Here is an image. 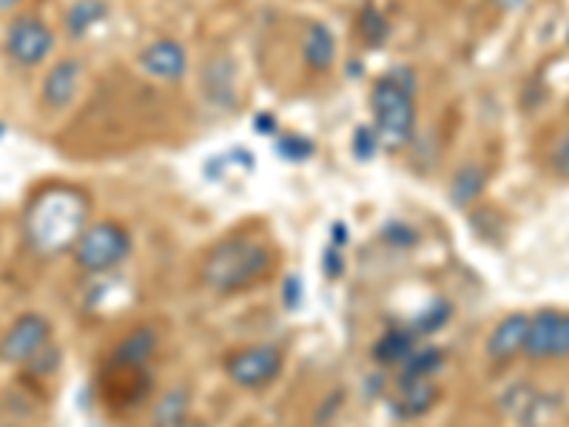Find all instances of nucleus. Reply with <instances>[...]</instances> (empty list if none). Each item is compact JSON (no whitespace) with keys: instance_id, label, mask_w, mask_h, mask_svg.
Segmentation results:
<instances>
[{"instance_id":"f257e3e1","label":"nucleus","mask_w":569,"mask_h":427,"mask_svg":"<svg viewBox=\"0 0 569 427\" xmlns=\"http://www.w3.org/2000/svg\"><path fill=\"white\" fill-rule=\"evenodd\" d=\"M86 200L71 188L40 191L27 211V237L38 254H52L74 248L86 231Z\"/></svg>"},{"instance_id":"f03ea898","label":"nucleus","mask_w":569,"mask_h":427,"mask_svg":"<svg viewBox=\"0 0 569 427\" xmlns=\"http://www.w3.org/2000/svg\"><path fill=\"white\" fill-rule=\"evenodd\" d=\"M271 266L273 259L268 246L251 240V237H231L208 254L206 266H202V279L213 291L233 294L259 282L271 271Z\"/></svg>"},{"instance_id":"7ed1b4c3","label":"nucleus","mask_w":569,"mask_h":427,"mask_svg":"<svg viewBox=\"0 0 569 427\" xmlns=\"http://www.w3.org/2000/svg\"><path fill=\"white\" fill-rule=\"evenodd\" d=\"M373 117L376 137L388 146L399 149L413 137L416 106H413V80H401L399 75H388L373 89Z\"/></svg>"},{"instance_id":"20e7f679","label":"nucleus","mask_w":569,"mask_h":427,"mask_svg":"<svg viewBox=\"0 0 569 427\" xmlns=\"http://www.w3.org/2000/svg\"><path fill=\"white\" fill-rule=\"evenodd\" d=\"M131 237L123 226L117 222H98V226L86 228L80 240L74 242V259L78 266L91 274H103L117 268L129 257Z\"/></svg>"},{"instance_id":"39448f33","label":"nucleus","mask_w":569,"mask_h":427,"mask_svg":"<svg viewBox=\"0 0 569 427\" xmlns=\"http://www.w3.org/2000/svg\"><path fill=\"white\" fill-rule=\"evenodd\" d=\"M54 49L52 29L34 14H20L7 29V54L20 66L43 63Z\"/></svg>"},{"instance_id":"423d86ee","label":"nucleus","mask_w":569,"mask_h":427,"mask_svg":"<svg viewBox=\"0 0 569 427\" xmlns=\"http://www.w3.org/2000/svg\"><path fill=\"white\" fill-rule=\"evenodd\" d=\"M525 354L530 359H563L569 356V314L567 311H538L530 317Z\"/></svg>"},{"instance_id":"0eeeda50","label":"nucleus","mask_w":569,"mask_h":427,"mask_svg":"<svg viewBox=\"0 0 569 427\" xmlns=\"http://www.w3.org/2000/svg\"><path fill=\"white\" fill-rule=\"evenodd\" d=\"M49 337H52V328H49L43 317L23 314V317L14 319L12 328L0 339V356L9 365L34 363V356L49 348Z\"/></svg>"},{"instance_id":"6e6552de","label":"nucleus","mask_w":569,"mask_h":427,"mask_svg":"<svg viewBox=\"0 0 569 427\" xmlns=\"http://www.w3.org/2000/svg\"><path fill=\"white\" fill-rule=\"evenodd\" d=\"M279 370H282V354L273 345L246 348L231 356V363H228V376L240 388H262L277 379Z\"/></svg>"},{"instance_id":"1a4fd4ad","label":"nucleus","mask_w":569,"mask_h":427,"mask_svg":"<svg viewBox=\"0 0 569 427\" xmlns=\"http://www.w3.org/2000/svg\"><path fill=\"white\" fill-rule=\"evenodd\" d=\"M527 330H530V317L527 314H510L501 322L496 325L492 337L487 339V354L496 363H507L512 356H518L525 350Z\"/></svg>"},{"instance_id":"9d476101","label":"nucleus","mask_w":569,"mask_h":427,"mask_svg":"<svg viewBox=\"0 0 569 427\" xmlns=\"http://www.w3.org/2000/svg\"><path fill=\"white\" fill-rule=\"evenodd\" d=\"M142 69L160 80H180L186 75V49L177 40H157L140 58Z\"/></svg>"},{"instance_id":"9b49d317","label":"nucleus","mask_w":569,"mask_h":427,"mask_svg":"<svg viewBox=\"0 0 569 427\" xmlns=\"http://www.w3.org/2000/svg\"><path fill=\"white\" fill-rule=\"evenodd\" d=\"M80 75H83V69H80L78 60H60L43 80V103L49 109H66L78 95Z\"/></svg>"},{"instance_id":"f8f14e48","label":"nucleus","mask_w":569,"mask_h":427,"mask_svg":"<svg viewBox=\"0 0 569 427\" xmlns=\"http://www.w3.org/2000/svg\"><path fill=\"white\" fill-rule=\"evenodd\" d=\"M439 399V388L430 379H416V383H399L393 408L401 419H419L433 408Z\"/></svg>"},{"instance_id":"ddd939ff","label":"nucleus","mask_w":569,"mask_h":427,"mask_svg":"<svg viewBox=\"0 0 569 427\" xmlns=\"http://www.w3.org/2000/svg\"><path fill=\"white\" fill-rule=\"evenodd\" d=\"M157 348V334L151 328H137L131 330L123 342L117 345L114 350V365L117 368H142L149 363L151 354Z\"/></svg>"},{"instance_id":"4468645a","label":"nucleus","mask_w":569,"mask_h":427,"mask_svg":"<svg viewBox=\"0 0 569 427\" xmlns=\"http://www.w3.org/2000/svg\"><path fill=\"white\" fill-rule=\"evenodd\" d=\"M333 60H337V40H333L328 27L313 23L308 29V38H305V63L317 71H325L333 66Z\"/></svg>"},{"instance_id":"2eb2a0df","label":"nucleus","mask_w":569,"mask_h":427,"mask_svg":"<svg viewBox=\"0 0 569 427\" xmlns=\"http://www.w3.org/2000/svg\"><path fill=\"white\" fill-rule=\"evenodd\" d=\"M416 350V334L408 328H390L379 342L373 345V359L382 365L405 363Z\"/></svg>"},{"instance_id":"dca6fc26","label":"nucleus","mask_w":569,"mask_h":427,"mask_svg":"<svg viewBox=\"0 0 569 427\" xmlns=\"http://www.w3.org/2000/svg\"><path fill=\"white\" fill-rule=\"evenodd\" d=\"M445 365V356L439 348H421L405 359V374H401V383H416V379H430L436 376Z\"/></svg>"},{"instance_id":"f3484780","label":"nucleus","mask_w":569,"mask_h":427,"mask_svg":"<svg viewBox=\"0 0 569 427\" xmlns=\"http://www.w3.org/2000/svg\"><path fill=\"white\" fill-rule=\"evenodd\" d=\"M485 180L487 177L479 166H465V169L453 177V186H450V197H453L456 206H470V202L485 191Z\"/></svg>"},{"instance_id":"a211bd4d","label":"nucleus","mask_w":569,"mask_h":427,"mask_svg":"<svg viewBox=\"0 0 569 427\" xmlns=\"http://www.w3.org/2000/svg\"><path fill=\"white\" fill-rule=\"evenodd\" d=\"M188 396L186 390H174V394L162 396V401L154 410V427H177L186 421Z\"/></svg>"},{"instance_id":"6ab92c4d","label":"nucleus","mask_w":569,"mask_h":427,"mask_svg":"<svg viewBox=\"0 0 569 427\" xmlns=\"http://www.w3.org/2000/svg\"><path fill=\"white\" fill-rule=\"evenodd\" d=\"M103 14H106V7L103 3H98V0H83V3H78V7L69 12L71 34H74V38L86 34V29H89L91 23H98Z\"/></svg>"},{"instance_id":"aec40b11","label":"nucleus","mask_w":569,"mask_h":427,"mask_svg":"<svg viewBox=\"0 0 569 427\" xmlns=\"http://www.w3.org/2000/svg\"><path fill=\"white\" fill-rule=\"evenodd\" d=\"M359 29H362V38L368 40V46H382L390 32L385 14L373 7H368L362 12V18H359Z\"/></svg>"},{"instance_id":"412c9836","label":"nucleus","mask_w":569,"mask_h":427,"mask_svg":"<svg viewBox=\"0 0 569 427\" xmlns=\"http://www.w3.org/2000/svg\"><path fill=\"white\" fill-rule=\"evenodd\" d=\"M447 319H450V302H433L419 319H416L413 334L416 337H419V334H433V330H439Z\"/></svg>"},{"instance_id":"4be33fe9","label":"nucleus","mask_w":569,"mask_h":427,"mask_svg":"<svg viewBox=\"0 0 569 427\" xmlns=\"http://www.w3.org/2000/svg\"><path fill=\"white\" fill-rule=\"evenodd\" d=\"M552 166H556L558 175L569 177V135L558 142L556 155H552Z\"/></svg>"},{"instance_id":"5701e85b","label":"nucleus","mask_w":569,"mask_h":427,"mask_svg":"<svg viewBox=\"0 0 569 427\" xmlns=\"http://www.w3.org/2000/svg\"><path fill=\"white\" fill-rule=\"evenodd\" d=\"M498 9H505V12H512V9H518L525 0H492Z\"/></svg>"},{"instance_id":"b1692460","label":"nucleus","mask_w":569,"mask_h":427,"mask_svg":"<svg viewBox=\"0 0 569 427\" xmlns=\"http://www.w3.org/2000/svg\"><path fill=\"white\" fill-rule=\"evenodd\" d=\"M18 3H20V0H0V12H3V9H14Z\"/></svg>"},{"instance_id":"393cba45","label":"nucleus","mask_w":569,"mask_h":427,"mask_svg":"<svg viewBox=\"0 0 569 427\" xmlns=\"http://www.w3.org/2000/svg\"><path fill=\"white\" fill-rule=\"evenodd\" d=\"M177 427H208V425H202V421H182V425Z\"/></svg>"},{"instance_id":"a878e982","label":"nucleus","mask_w":569,"mask_h":427,"mask_svg":"<svg viewBox=\"0 0 569 427\" xmlns=\"http://www.w3.org/2000/svg\"><path fill=\"white\" fill-rule=\"evenodd\" d=\"M3 427H9V425H3Z\"/></svg>"}]
</instances>
